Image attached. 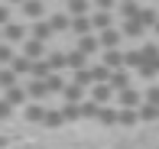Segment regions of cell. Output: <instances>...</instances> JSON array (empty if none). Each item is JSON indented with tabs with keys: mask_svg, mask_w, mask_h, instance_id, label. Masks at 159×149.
I'll use <instances>...</instances> for the list:
<instances>
[{
	"mask_svg": "<svg viewBox=\"0 0 159 149\" xmlns=\"http://www.w3.org/2000/svg\"><path fill=\"white\" fill-rule=\"evenodd\" d=\"M117 101L124 104L127 110H140L143 104H146V97H143V94H140L136 88H130V91H120V97H117Z\"/></svg>",
	"mask_w": 159,
	"mask_h": 149,
	"instance_id": "obj_1",
	"label": "cell"
},
{
	"mask_svg": "<svg viewBox=\"0 0 159 149\" xmlns=\"http://www.w3.org/2000/svg\"><path fill=\"white\" fill-rule=\"evenodd\" d=\"M23 55H26V59H33V62L49 59V55H46V42H39V39H26V42H23Z\"/></svg>",
	"mask_w": 159,
	"mask_h": 149,
	"instance_id": "obj_2",
	"label": "cell"
},
{
	"mask_svg": "<svg viewBox=\"0 0 159 149\" xmlns=\"http://www.w3.org/2000/svg\"><path fill=\"white\" fill-rule=\"evenodd\" d=\"M104 62L107 68H111V72H124L127 68V52H120V49H114V52H104Z\"/></svg>",
	"mask_w": 159,
	"mask_h": 149,
	"instance_id": "obj_3",
	"label": "cell"
},
{
	"mask_svg": "<svg viewBox=\"0 0 159 149\" xmlns=\"http://www.w3.org/2000/svg\"><path fill=\"white\" fill-rule=\"evenodd\" d=\"M91 29H94V23H91V16H75V20H71V33H75L78 39L91 36Z\"/></svg>",
	"mask_w": 159,
	"mask_h": 149,
	"instance_id": "obj_4",
	"label": "cell"
},
{
	"mask_svg": "<svg viewBox=\"0 0 159 149\" xmlns=\"http://www.w3.org/2000/svg\"><path fill=\"white\" fill-rule=\"evenodd\" d=\"M111 97H114V88H111V84H94V88H91V101H98L101 107H107Z\"/></svg>",
	"mask_w": 159,
	"mask_h": 149,
	"instance_id": "obj_5",
	"label": "cell"
},
{
	"mask_svg": "<svg viewBox=\"0 0 159 149\" xmlns=\"http://www.w3.org/2000/svg\"><path fill=\"white\" fill-rule=\"evenodd\" d=\"M120 36H124V33L120 29H107V33H101V49H104V52H114V49L120 46Z\"/></svg>",
	"mask_w": 159,
	"mask_h": 149,
	"instance_id": "obj_6",
	"label": "cell"
},
{
	"mask_svg": "<svg viewBox=\"0 0 159 149\" xmlns=\"http://www.w3.org/2000/svg\"><path fill=\"white\" fill-rule=\"evenodd\" d=\"M3 39L10 42H26V26H20V23H10V26H3Z\"/></svg>",
	"mask_w": 159,
	"mask_h": 149,
	"instance_id": "obj_7",
	"label": "cell"
},
{
	"mask_svg": "<svg viewBox=\"0 0 159 149\" xmlns=\"http://www.w3.org/2000/svg\"><path fill=\"white\" fill-rule=\"evenodd\" d=\"M62 97H65V104H84V101H88V97H84V88H81V84H75V81L65 88Z\"/></svg>",
	"mask_w": 159,
	"mask_h": 149,
	"instance_id": "obj_8",
	"label": "cell"
},
{
	"mask_svg": "<svg viewBox=\"0 0 159 149\" xmlns=\"http://www.w3.org/2000/svg\"><path fill=\"white\" fill-rule=\"evenodd\" d=\"M91 23H94V29L98 33H107V29H114V16L107 10H98L94 16H91Z\"/></svg>",
	"mask_w": 159,
	"mask_h": 149,
	"instance_id": "obj_9",
	"label": "cell"
},
{
	"mask_svg": "<svg viewBox=\"0 0 159 149\" xmlns=\"http://www.w3.org/2000/svg\"><path fill=\"white\" fill-rule=\"evenodd\" d=\"M42 13H46V7H42V0H26V3H23V16L36 20V23L42 20Z\"/></svg>",
	"mask_w": 159,
	"mask_h": 149,
	"instance_id": "obj_10",
	"label": "cell"
},
{
	"mask_svg": "<svg viewBox=\"0 0 159 149\" xmlns=\"http://www.w3.org/2000/svg\"><path fill=\"white\" fill-rule=\"evenodd\" d=\"M26 97H30V91H26L23 84H16V88H10V91H7V97H3V101L16 107V104H26Z\"/></svg>",
	"mask_w": 159,
	"mask_h": 149,
	"instance_id": "obj_11",
	"label": "cell"
},
{
	"mask_svg": "<svg viewBox=\"0 0 159 149\" xmlns=\"http://www.w3.org/2000/svg\"><path fill=\"white\" fill-rule=\"evenodd\" d=\"M120 33H124V36H130V39H140L143 33H146V26H143L140 20H127V23L120 26Z\"/></svg>",
	"mask_w": 159,
	"mask_h": 149,
	"instance_id": "obj_12",
	"label": "cell"
},
{
	"mask_svg": "<svg viewBox=\"0 0 159 149\" xmlns=\"http://www.w3.org/2000/svg\"><path fill=\"white\" fill-rule=\"evenodd\" d=\"M68 68H71V72H84V68H88V55H84V52H78V49H75V52H68Z\"/></svg>",
	"mask_w": 159,
	"mask_h": 149,
	"instance_id": "obj_13",
	"label": "cell"
},
{
	"mask_svg": "<svg viewBox=\"0 0 159 149\" xmlns=\"http://www.w3.org/2000/svg\"><path fill=\"white\" fill-rule=\"evenodd\" d=\"M49 23H52L55 33H68V29H71V16H68V13H52Z\"/></svg>",
	"mask_w": 159,
	"mask_h": 149,
	"instance_id": "obj_14",
	"label": "cell"
},
{
	"mask_svg": "<svg viewBox=\"0 0 159 149\" xmlns=\"http://www.w3.org/2000/svg\"><path fill=\"white\" fill-rule=\"evenodd\" d=\"M33 65H36L33 59H26V55H16V59H13V65H10V68H13V72H16L20 78H23V75H33Z\"/></svg>",
	"mask_w": 159,
	"mask_h": 149,
	"instance_id": "obj_15",
	"label": "cell"
},
{
	"mask_svg": "<svg viewBox=\"0 0 159 149\" xmlns=\"http://www.w3.org/2000/svg\"><path fill=\"white\" fill-rule=\"evenodd\" d=\"M52 33H55V29H52V23H49V20H39V23H33V39L46 42Z\"/></svg>",
	"mask_w": 159,
	"mask_h": 149,
	"instance_id": "obj_16",
	"label": "cell"
},
{
	"mask_svg": "<svg viewBox=\"0 0 159 149\" xmlns=\"http://www.w3.org/2000/svg\"><path fill=\"white\" fill-rule=\"evenodd\" d=\"M26 91H30L33 101H46V97H49V84H46V81H30V84H26Z\"/></svg>",
	"mask_w": 159,
	"mask_h": 149,
	"instance_id": "obj_17",
	"label": "cell"
},
{
	"mask_svg": "<svg viewBox=\"0 0 159 149\" xmlns=\"http://www.w3.org/2000/svg\"><path fill=\"white\" fill-rule=\"evenodd\" d=\"M107 84H111L114 91H130V75H127V68H124V72H114Z\"/></svg>",
	"mask_w": 159,
	"mask_h": 149,
	"instance_id": "obj_18",
	"label": "cell"
},
{
	"mask_svg": "<svg viewBox=\"0 0 159 149\" xmlns=\"http://www.w3.org/2000/svg\"><path fill=\"white\" fill-rule=\"evenodd\" d=\"M49 75H52V65H49V59H42V62H36V65H33V81H46V78Z\"/></svg>",
	"mask_w": 159,
	"mask_h": 149,
	"instance_id": "obj_19",
	"label": "cell"
},
{
	"mask_svg": "<svg viewBox=\"0 0 159 149\" xmlns=\"http://www.w3.org/2000/svg\"><path fill=\"white\" fill-rule=\"evenodd\" d=\"M101 49V39L98 36H84V39H78V52H84V55H94Z\"/></svg>",
	"mask_w": 159,
	"mask_h": 149,
	"instance_id": "obj_20",
	"label": "cell"
},
{
	"mask_svg": "<svg viewBox=\"0 0 159 149\" xmlns=\"http://www.w3.org/2000/svg\"><path fill=\"white\" fill-rule=\"evenodd\" d=\"M98 123H104V126H117V123H120V110H114V107H101Z\"/></svg>",
	"mask_w": 159,
	"mask_h": 149,
	"instance_id": "obj_21",
	"label": "cell"
},
{
	"mask_svg": "<svg viewBox=\"0 0 159 149\" xmlns=\"http://www.w3.org/2000/svg\"><path fill=\"white\" fill-rule=\"evenodd\" d=\"M49 65H52V75H62V68L68 65V55L65 52H49Z\"/></svg>",
	"mask_w": 159,
	"mask_h": 149,
	"instance_id": "obj_22",
	"label": "cell"
},
{
	"mask_svg": "<svg viewBox=\"0 0 159 149\" xmlns=\"http://www.w3.org/2000/svg\"><path fill=\"white\" fill-rule=\"evenodd\" d=\"M46 107H42V104H30V107H26V120H30V123H42V120H46Z\"/></svg>",
	"mask_w": 159,
	"mask_h": 149,
	"instance_id": "obj_23",
	"label": "cell"
},
{
	"mask_svg": "<svg viewBox=\"0 0 159 149\" xmlns=\"http://www.w3.org/2000/svg\"><path fill=\"white\" fill-rule=\"evenodd\" d=\"M88 3H91V0H68V3H65V7H68V16L71 20L84 16V13H88Z\"/></svg>",
	"mask_w": 159,
	"mask_h": 149,
	"instance_id": "obj_24",
	"label": "cell"
},
{
	"mask_svg": "<svg viewBox=\"0 0 159 149\" xmlns=\"http://www.w3.org/2000/svg\"><path fill=\"white\" fill-rule=\"evenodd\" d=\"M16 72H13V68H0V88L3 91H10V88H16Z\"/></svg>",
	"mask_w": 159,
	"mask_h": 149,
	"instance_id": "obj_25",
	"label": "cell"
},
{
	"mask_svg": "<svg viewBox=\"0 0 159 149\" xmlns=\"http://www.w3.org/2000/svg\"><path fill=\"white\" fill-rule=\"evenodd\" d=\"M46 84H49V94H65V88H68L62 75H49V78H46Z\"/></svg>",
	"mask_w": 159,
	"mask_h": 149,
	"instance_id": "obj_26",
	"label": "cell"
},
{
	"mask_svg": "<svg viewBox=\"0 0 159 149\" xmlns=\"http://www.w3.org/2000/svg\"><path fill=\"white\" fill-rule=\"evenodd\" d=\"M140 7H136V0H130V3H120V16H124V23L127 20H140Z\"/></svg>",
	"mask_w": 159,
	"mask_h": 149,
	"instance_id": "obj_27",
	"label": "cell"
},
{
	"mask_svg": "<svg viewBox=\"0 0 159 149\" xmlns=\"http://www.w3.org/2000/svg\"><path fill=\"white\" fill-rule=\"evenodd\" d=\"M81 117H88V120H98V117H101V104L88 97V101L81 104Z\"/></svg>",
	"mask_w": 159,
	"mask_h": 149,
	"instance_id": "obj_28",
	"label": "cell"
},
{
	"mask_svg": "<svg viewBox=\"0 0 159 149\" xmlns=\"http://www.w3.org/2000/svg\"><path fill=\"white\" fill-rule=\"evenodd\" d=\"M42 123H46L49 130H59V126L65 123V117H62V110H49V113H46V120H42Z\"/></svg>",
	"mask_w": 159,
	"mask_h": 149,
	"instance_id": "obj_29",
	"label": "cell"
},
{
	"mask_svg": "<svg viewBox=\"0 0 159 149\" xmlns=\"http://www.w3.org/2000/svg\"><path fill=\"white\" fill-rule=\"evenodd\" d=\"M140 123V110H120V126H136Z\"/></svg>",
	"mask_w": 159,
	"mask_h": 149,
	"instance_id": "obj_30",
	"label": "cell"
},
{
	"mask_svg": "<svg viewBox=\"0 0 159 149\" xmlns=\"http://www.w3.org/2000/svg\"><path fill=\"white\" fill-rule=\"evenodd\" d=\"M140 120H143V123H153V120H159V107H153V104H143V107H140Z\"/></svg>",
	"mask_w": 159,
	"mask_h": 149,
	"instance_id": "obj_31",
	"label": "cell"
},
{
	"mask_svg": "<svg viewBox=\"0 0 159 149\" xmlns=\"http://www.w3.org/2000/svg\"><path fill=\"white\" fill-rule=\"evenodd\" d=\"M13 59H16L13 46H10V42H0V65H13Z\"/></svg>",
	"mask_w": 159,
	"mask_h": 149,
	"instance_id": "obj_32",
	"label": "cell"
},
{
	"mask_svg": "<svg viewBox=\"0 0 159 149\" xmlns=\"http://www.w3.org/2000/svg\"><path fill=\"white\" fill-rule=\"evenodd\" d=\"M143 65H146V59H143L140 49H136V52H127V68H136V72H140Z\"/></svg>",
	"mask_w": 159,
	"mask_h": 149,
	"instance_id": "obj_33",
	"label": "cell"
},
{
	"mask_svg": "<svg viewBox=\"0 0 159 149\" xmlns=\"http://www.w3.org/2000/svg\"><path fill=\"white\" fill-rule=\"evenodd\" d=\"M62 117L65 120H81V104H62Z\"/></svg>",
	"mask_w": 159,
	"mask_h": 149,
	"instance_id": "obj_34",
	"label": "cell"
},
{
	"mask_svg": "<svg viewBox=\"0 0 159 149\" xmlns=\"http://www.w3.org/2000/svg\"><path fill=\"white\" fill-rule=\"evenodd\" d=\"M140 23L156 29V26H159V13H156V10H143V13H140Z\"/></svg>",
	"mask_w": 159,
	"mask_h": 149,
	"instance_id": "obj_35",
	"label": "cell"
},
{
	"mask_svg": "<svg viewBox=\"0 0 159 149\" xmlns=\"http://www.w3.org/2000/svg\"><path fill=\"white\" fill-rule=\"evenodd\" d=\"M75 84H81V88H88V84H91V88H94V75H91V68L78 72V75H75Z\"/></svg>",
	"mask_w": 159,
	"mask_h": 149,
	"instance_id": "obj_36",
	"label": "cell"
},
{
	"mask_svg": "<svg viewBox=\"0 0 159 149\" xmlns=\"http://www.w3.org/2000/svg\"><path fill=\"white\" fill-rule=\"evenodd\" d=\"M143 97H146V104H153V107H159V84H149Z\"/></svg>",
	"mask_w": 159,
	"mask_h": 149,
	"instance_id": "obj_37",
	"label": "cell"
},
{
	"mask_svg": "<svg viewBox=\"0 0 159 149\" xmlns=\"http://www.w3.org/2000/svg\"><path fill=\"white\" fill-rule=\"evenodd\" d=\"M13 20H10V7L7 3H0V29H3V26H10Z\"/></svg>",
	"mask_w": 159,
	"mask_h": 149,
	"instance_id": "obj_38",
	"label": "cell"
},
{
	"mask_svg": "<svg viewBox=\"0 0 159 149\" xmlns=\"http://www.w3.org/2000/svg\"><path fill=\"white\" fill-rule=\"evenodd\" d=\"M114 3H120V0H94L98 10H107V13H111V7H114Z\"/></svg>",
	"mask_w": 159,
	"mask_h": 149,
	"instance_id": "obj_39",
	"label": "cell"
},
{
	"mask_svg": "<svg viewBox=\"0 0 159 149\" xmlns=\"http://www.w3.org/2000/svg\"><path fill=\"white\" fill-rule=\"evenodd\" d=\"M13 113V104H7V101H0V120H7Z\"/></svg>",
	"mask_w": 159,
	"mask_h": 149,
	"instance_id": "obj_40",
	"label": "cell"
},
{
	"mask_svg": "<svg viewBox=\"0 0 159 149\" xmlns=\"http://www.w3.org/2000/svg\"><path fill=\"white\" fill-rule=\"evenodd\" d=\"M156 75V65H143L140 68V78H153Z\"/></svg>",
	"mask_w": 159,
	"mask_h": 149,
	"instance_id": "obj_41",
	"label": "cell"
},
{
	"mask_svg": "<svg viewBox=\"0 0 159 149\" xmlns=\"http://www.w3.org/2000/svg\"><path fill=\"white\" fill-rule=\"evenodd\" d=\"M7 3H16V7H23V3H26V0H7Z\"/></svg>",
	"mask_w": 159,
	"mask_h": 149,
	"instance_id": "obj_42",
	"label": "cell"
},
{
	"mask_svg": "<svg viewBox=\"0 0 159 149\" xmlns=\"http://www.w3.org/2000/svg\"><path fill=\"white\" fill-rule=\"evenodd\" d=\"M156 75H159V62H156Z\"/></svg>",
	"mask_w": 159,
	"mask_h": 149,
	"instance_id": "obj_43",
	"label": "cell"
},
{
	"mask_svg": "<svg viewBox=\"0 0 159 149\" xmlns=\"http://www.w3.org/2000/svg\"><path fill=\"white\" fill-rule=\"evenodd\" d=\"M120 3H130V0H120Z\"/></svg>",
	"mask_w": 159,
	"mask_h": 149,
	"instance_id": "obj_44",
	"label": "cell"
},
{
	"mask_svg": "<svg viewBox=\"0 0 159 149\" xmlns=\"http://www.w3.org/2000/svg\"><path fill=\"white\" fill-rule=\"evenodd\" d=\"M156 36H159V26H156Z\"/></svg>",
	"mask_w": 159,
	"mask_h": 149,
	"instance_id": "obj_45",
	"label": "cell"
},
{
	"mask_svg": "<svg viewBox=\"0 0 159 149\" xmlns=\"http://www.w3.org/2000/svg\"><path fill=\"white\" fill-rule=\"evenodd\" d=\"M65 3H68V0H65Z\"/></svg>",
	"mask_w": 159,
	"mask_h": 149,
	"instance_id": "obj_46",
	"label": "cell"
},
{
	"mask_svg": "<svg viewBox=\"0 0 159 149\" xmlns=\"http://www.w3.org/2000/svg\"><path fill=\"white\" fill-rule=\"evenodd\" d=\"M0 33H3V29H0Z\"/></svg>",
	"mask_w": 159,
	"mask_h": 149,
	"instance_id": "obj_47",
	"label": "cell"
}]
</instances>
